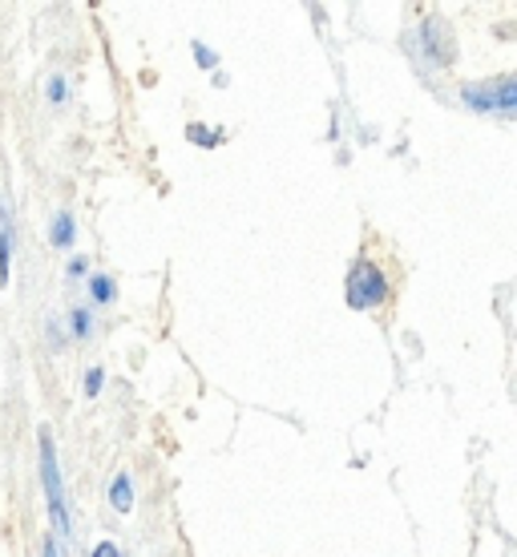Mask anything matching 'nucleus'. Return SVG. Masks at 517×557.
<instances>
[{
	"label": "nucleus",
	"instance_id": "nucleus-2",
	"mask_svg": "<svg viewBox=\"0 0 517 557\" xmlns=\"http://www.w3.org/2000/svg\"><path fill=\"white\" fill-rule=\"evenodd\" d=\"M384 299H389V278H384V271L377 263L360 259L348 271V304L356 311H368V307H380Z\"/></svg>",
	"mask_w": 517,
	"mask_h": 557
},
{
	"label": "nucleus",
	"instance_id": "nucleus-5",
	"mask_svg": "<svg viewBox=\"0 0 517 557\" xmlns=\"http://www.w3.org/2000/svg\"><path fill=\"white\" fill-rule=\"evenodd\" d=\"M49 235H53V247H57V251H70L73 238H77V223H73L70 210H61V214H57V219H53V231H49Z\"/></svg>",
	"mask_w": 517,
	"mask_h": 557
},
{
	"label": "nucleus",
	"instance_id": "nucleus-4",
	"mask_svg": "<svg viewBox=\"0 0 517 557\" xmlns=\"http://www.w3.org/2000/svg\"><path fill=\"white\" fill-rule=\"evenodd\" d=\"M9 267H13V214H9V202L0 198V287L9 283Z\"/></svg>",
	"mask_w": 517,
	"mask_h": 557
},
{
	"label": "nucleus",
	"instance_id": "nucleus-11",
	"mask_svg": "<svg viewBox=\"0 0 517 557\" xmlns=\"http://www.w3.org/2000/svg\"><path fill=\"white\" fill-rule=\"evenodd\" d=\"M195 53H198V65H202V70H214V65H219V57L210 53V49L202 41L195 45Z\"/></svg>",
	"mask_w": 517,
	"mask_h": 557
},
{
	"label": "nucleus",
	"instance_id": "nucleus-1",
	"mask_svg": "<svg viewBox=\"0 0 517 557\" xmlns=\"http://www.w3.org/2000/svg\"><path fill=\"white\" fill-rule=\"evenodd\" d=\"M41 485L45 497H49V517H53V537L57 542H70L73 525H70V505H65V488H61V465H57V445L53 432L41 429Z\"/></svg>",
	"mask_w": 517,
	"mask_h": 557
},
{
	"label": "nucleus",
	"instance_id": "nucleus-8",
	"mask_svg": "<svg viewBox=\"0 0 517 557\" xmlns=\"http://www.w3.org/2000/svg\"><path fill=\"white\" fill-rule=\"evenodd\" d=\"M73 335L77 339H89V332H94V311L89 307H73Z\"/></svg>",
	"mask_w": 517,
	"mask_h": 557
},
{
	"label": "nucleus",
	"instance_id": "nucleus-13",
	"mask_svg": "<svg viewBox=\"0 0 517 557\" xmlns=\"http://www.w3.org/2000/svg\"><path fill=\"white\" fill-rule=\"evenodd\" d=\"M41 557H57V537H53V533H49V537H45V549H41Z\"/></svg>",
	"mask_w": 517,
	"mask_h": 557
},
{
	"label": "nucleus",
	"instance_id": "nucleus-7",
	"mask_svg": "<svg viewBox=\"0 0 517 557\" xmlns=\"http://www.w3.org/2000/svg\"><path fill=\"white\" fill-rule=\"evenodd\" d=\"M89 295H94L98 304H113V299H118V287H113L110 275H89Z\"/></svg>",
	"mask_w": 517,
	"mask_h": 557
},
{
	"label": "nucleus",
	"instance_id": "nucleus-10",
	"mask_svg": "<svg viewBox=\"0 0 517 557\" xmlns=\"http://www.w3.org/2000/svg\"><path fill=\"white\" fill-rule=\"evenodd\" d=\"M65 98H70V85H65V77H53V82H49V101H53V106H61Z\"/></svg>",
	"mask_w": 517,
	"mask_h": 557
},
{
	"label": "nucleus",
	"instance_id": "nucleus-6",
	"mask_svg": "<svg viewBox=\"0 0 517 557\" xmlns=\"http://www.w3.org/2000/svg\"><path fill=\"white\" fill-rule=\"evenodd\" d=\"M110 505L118 513H130L134 509V485H130V473H118L110 485Z\"/></svg>",
	"mask_w": 517,
	"mask_h": 557
},
{
	"label": "nucleus",
	"instance_id": "nucleus-9",
	"mask_svg": "<svg viewBox=\"0 0 517 557\" xmlns=\"http://www.w3.org/2000/svg\"><path fill=\"white\" fill-rule=\"evenodd\" d=\"M101 388H106V372H101V368H89V372H85V396H98Z\"/></svg>",
	"mask_w": 517,
	"mask_h": 557
},
{
	"label": "nucleus",
	"instance_id": "nucleus-3",
	"mask_svg": "<svg viewBox=\"0 0 517 557\" xmlns=\"http://www.w3.org/2000/svg\"><path fill=\"white\" fill-rule=\"evenodd\" d=\"M461 98L477 113H502V117H509L517 106V82L514 77H502V82H490V85H465Z\"/></svg>",
	"mask_w": 517,
	"mask_h": 557
},
{
	"label": "nucleus",
	"instance_id": "nucleus-14",
	"mask_svg": "<svg viewBox=\"0 0 517 557\" xmlns=\"http://www.w3.org/2000/svg\"><path fill=\"white\" fill-rule=\"evenodd\" d=\"M85 267H89L85 259H73V263H70V275H85Z\"/></svg>",
	"mask_w": 517,
	"mask_h": 557
},
{
	"label": "nucleus",
	"instance_id": "nucleus-12",
	"mask_svg": "<svg viewBox=\"0 0 517 557\" xmlns=\"http://www.w3.org/2000/svg\"><path fill=\"white\" fill-rule=\"evenodd\" d=\"M89 557H122V549H118V545H113V542H98V545H94V554H89Z\"/></svg>",
	"mask_w": 517,
	"mask_h": 557
}]
</instances>
